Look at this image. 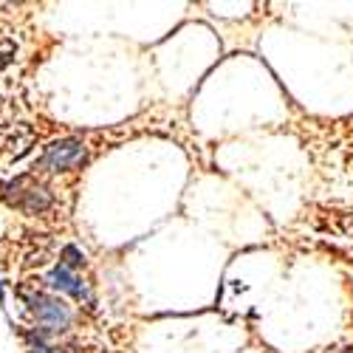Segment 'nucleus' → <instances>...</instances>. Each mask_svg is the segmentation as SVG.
<instances>
[{
  "label": "nucleus",
  "instance_id": "f257e3e1",
  "mask_svg": "<svg viewBox=\"0 0 353 353\" xmlns=\"http://www.w3.org/2000/svg\"><path fill=\"white\" fill-rule=\"evenodd\" d=\"M0 198L26 215H40V212L51 210V203H54V198L46 187L32 184L28 179H14L9 184H0Z\"/></svg>",
  "mask_w": 353,
  "mask_h": 353
},
{
  "label": "nucleus",
  "instance_id": "f03ea898",
  "mask_svg": "<svg viewBox=\"0 0 353 353\" xmlns=\"http://www.w3.org/2000/svg\"><path fill=\"white\" fill-rule=\"evenodd\" d=\"M26 303H28V311H32V316L40 322V328L46 334L57 336V334L68 331V325H71V308L63 300L48 297V294L37 291V294H32V297H26Z\"/></svg>",
  "mask_w": 353,
  "mask_h": 353
},
{
  "label": "nucleus",
  "instance_id": "7ed1b4c3",
  "mask_svg": "<svg viewBox=\"0 0 353 353\" xmlns=\"http://www.w3.org/2000/svg\"><path fill=\"white\" fill-rule=\"evenodd\" d=\"M85 159H88V150L79 139H60V141H51L46 147V153H43L37 167L46 172H68V170L82 167Z\"/></svg>",
  "mask_w": 353,
  "mask_h": 353
},
{
  "label": "nucleus",
  "instance_id": "20e7f679",
  "mask_svg": "<svg viewBox=\"0 0 353 353\" xmlns=\"http://www.w3.org/2000/svg\"><path fill=\"white\" fill-rule=\"evenodd\" d=\"M48 285H51L54 291L68 294V297H74V300L91 303V291H88V285H85L74 272H68L65 266H54V269H51V274H48Z\"/></svg>",
  "mask_w": 353,
  "mask_h": 353
},
{
  "label": "nucleus",
  "instance_id": "39448f33",
  "mask_svg": "<svg viewBox=\"0 0 353 353\" xmlns=\"http://www.w3.org/2000/svg\"><path fill=\"white\" fill-rule=\"evenodd\" d=\"M60 266H65L68 272H74V274H77L79 269H85V254H82L77 246H71V243H68V246L60 252Z\"/></svg>",
  "mask_w": 353,
  "mask_h": 353
},
{
  "label": "nucleus",
  "instance_id": "423d86ee",
  "mask_svg": "<svg viewBox=\"0 0 353 353\" xmlns=\"http://www.w3.org/2000/svg\"><path fill=\"white\" fill-rule=\"evenodd\" d=\"M17 54V46L12 40H0V71H3Z\"/></svg>",
  "mask_w": 353,
  "mask_h": 353
},
{
  "label": "nucleus",
  "instance_id": "0eeeda50",
  "mask_svg": "<svg viewBox=\"0 0 353 353\" xmlns=\"http://www.w3.org/2000/svg\"><path fill=\"white\" fill-rule=\"evenodd\" d=\"M3 300H6V294H3V280H0V305H3Z\"/></svg>",
  "mask_w": 353,
  "mask_h": 353
}]
</instances>
